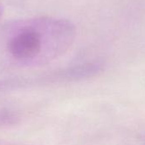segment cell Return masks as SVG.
<instances>
[{
    "label": "cell",
    "mask_w": 145,
    "mask_h": 145,
    "mask_svg": "<svg viewBox=\"0 0 145 145\" xmlns=\"http://www.w3.org/2000/svg\"><path fill=\"white\" fill-rule=\"evenodd\" d=\"M14 120H15V116L13 114L6 110L0 111V125L3 126V125H8L13 123Z\"/></svg>",
    "instance_id": "1"
},
{
    "label": "cell",
    "mask_w": 145,
    "mask_h": 145,
    "mask_svg": "<svg viewBox=\"0 0 145 145\" xmlns=\"http://www.w3.org/2000/svg\"><path fill=\"white\" fill-rule=\"evenodd\" d=\"M2 14H3V7H2V5L0 4V19H1V17H2Z\"/></svg>",
    "instance_id": "2"
}]
</instances>
